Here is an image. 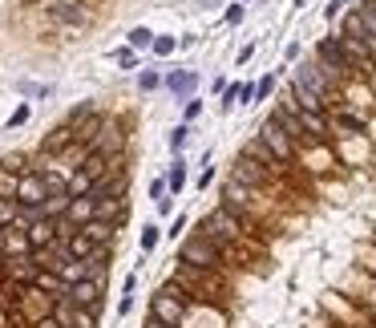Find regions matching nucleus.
<instances>
[{
  "mask_svg": "<svg viewBox=\"0 0 376 328\" xmlns=\"http://www.w3.org/2000/svg\"><path fill=\"white\" fill-rule=\"evenodd\" d=\"M178 264H186V268H199V272H218L223 264H227V247L223 243H214L210 235L195 231L182 239V247H178Z\"/></svg>",
  "mask_w": 376,
  "mask_h": 328,
  "instance_id": "nucleus-1",
  "label": "nucleus"
},
{
  "mask_svg": "<svg viewBox=\"0 0 376 328\" xmlns=\"http://www.w3.org/2000/svg\"><path fill=\"white\" fill-rule=\"evenodd\" d=\"M186 296H190V292H186L178 280L162 283V288L150 296V316H154V320H162V325H170V328L182 325V316H186Z\"/></svg>",
  "mask_w": 376,
  "mask_h": 328,
  "instance_id": "nucleus-2",
  "label": "nucleus"
},
{
  "mask_svg": "<svg viewBox=\"0 0 376 328\" xmlns=\"http://www.w3.org/2000/svg\"><path fill=\"white\" fill-rule=\"evenodd\" d=\"M203 235H210L214 243H223L227 251H231V243H239V239H247V223L243 219H235L227 207H214L207 219H203V227H199Z\"/></svg>",
  "mask_w": 376,
  "mask_h": 328,
  "instance_id": "nucleus-3",
  "label": "nucleus"
},
{
  "mask_svg": "<svg viewBox=\"0 0 376 328\" xmlns=\"http://www.w3.org/2000/svg\"><path fill=\"white\" fill-rule=\"evenodd\" d=\"M218 207H227L235 219H251V207H255V190L243 187V183H235V179H227V187H223V203Z\"/></svg>",
  "mask_w": 376,
  "mask_h": 328,
  "instance_id": "nucleus-4",
  "label": "nucleus"
},
{
  "mask_svg": "<svg viewBox=\"0 0 376 328\" xmlns=\"http://www.w3.org/2000/svg\"><path fill=\"white\" fill-rule=\"evenodd\" d=\"M316 57H320V65L332 73V77H344L352 65H348V57H344V45H340V37H324L320 45H316Z\"/></svg>",
  "mask_w": 376,
  "mask_h": 328,
  "instance_id": "nucleus-5",
  "label": "nucleus"
},
{
  "mask_svg": "<svg viewBox=\"0 0 376 328\" xmlns=\"http://www.w3.org/2000/svg\"><path fill=\"white\" fill-rule=\"evenodd\" d=\"M231 179H235V183H243V187H251V190H259V187H267V183H271V171H267V166H259V162H251V158H243V154H239V162H235Z\"/></svg>",
  "mask_w": 376,
  "mask_h": 328,
  "instance_id": "nucleus-6",
  "label": "nucleus"
},
{
  "mask_svg": "<svg viewBox=\"0 0 376 328\" xmlns=\"http://www.w3.org/2000/svg\"><path fill=\"white\" fill-rule=\"evenodd\" d=\"M45 199H49V187H45L41 175H21V183H16V203H21V207H45Z\"/></svg>",
  "mask_w": 376,
  "mask_h": 328,
  "instance_id": "nucleus-7",
  "label": "nucleus"
},
{
  "mask_svg": "<svg viewBox=\"0 0 376 328\" xmlns=\"http://www.w3.org/2000/svg\"><path fill=\"white\" fill-rule=\"evenodd\" d=\"M259 138L267 142V150H271V154H275V158H279V162H288V158H292L295 142L288 138V134H284V130H279V126H275V122H271V118H267V122H263V130H259Z\"/></svg>",
  "mask_w": 376,
  "mask_h": 328,
  "instance_id": "nucleus-8",
  "label": "nucleus"
},
{
  "mask_svg": "<svg viewBox=\"0 0 376 328\" xmlns=\"http://www.w3.org/2000/svg\"><path fill=\"white\" fill-rule=\"evenodd\" d=\"M65 300H73L77 308H89V312H101V283H97V280H82V283H73Z\"/></svg>",
  "mask_w": 376,
  "mask_h": 328,
  "instance_id": "nucleus-9",
  "label": "nucleus"
},
{
  "mask_svg": "<svg viewBox=\"0 0 376 328\" xmlns=\"http://www.w3.org/2000/svg\"><path fill=\"white\" fill-rule=\"evenodd\" d=\"M299 126H303L308 142H324L328 134H332V118H328V114H312V110H299Z\"/></svg>",
  "mask_w": 376,
  "mask_h": 328,
  "instance_id": "nucleus-10",
  "label": "nucleus"
},
{
  "mask_svg": "<svg viewBox=\"0 0 376 328\" xmlns=\"http://www.w3.org/2000/svg\"><path fill=\"white\" fill-rule=\"evenodd\" d=\"M65 219H69L73 227H85V223H93V219H97V199H93V194L69 199V211H65Z\"/></svg>",
  "mask_w": 376,
  "mask_h": 328,
  "instance_id": "nucleus-11",
  "label": "nucleus"
},
{
  "mask_svg": "<svg viewBox=\"0 0 376 328\" xmlns=\"http://www.w3.org/2000/svg\"><path fill=\"white\" fill-rule=\"evenodd\" d=\"M166 90L174 97H195V90H199V73L195 69H174V73H166Z\"/></svg>",
  "mask_w": 376,
  "mask_h": 328,
  "instance_id": "nucleus-12",
  "label": "nucleus"
},
{
  "mask_svg": "<svg viewBox=\"0 0 376 328\" xmlns=\"http://www.w3.org/2000/svg\"><path fill=\"white\" fill-rule=\"evenodd\" d=\"M49 12H53V21H61V25H85V21H89V12H85L77 0H53Z\"/></svg>",
  "mask_w": 376,
  "mask_h": 328,
  "instance_id": "nucleus-13",
  "label": "nucleus"
},
{
  "mask_svg": "<svg viewBox=\"0 0 376 328\" xmlns=\"http://www.w3.org/2000/svg\"><path fill=\"white\" fill-rule=\"evenodd\" d=\"M25 235H29L33 251H41V247H49V243H57V223H53V219H37V223L25 227Z\"/></svg>",
  "mask_w": 376,
  "mask_h": 328,
  "instance_id": "nucleus-14",
  "label": "nucleus"
},
{
  "mask_svg": "<svg viewBox=\"0 0 376 328\" xmlns=\"http://www.w3.org/2000/svg\"><path fill=\"white\" fill-rule=\"evenodd\" d=\"M340 45H344V57H348L352 69H368L373 65V45L368 41H344L340 37Z\"/></svg>",
  "mask_w": 376,
  "mask_h": 328,
  "instance_id": "nucleus-15",
  "label": "nucleus"
},
{
  "mask_svg": "<svg viewBox=\"0 0 376 328\" xmlns=\"http://www.w3.org/2000/svg\"><path fill=\"white\" fill-rule=\"evenodd\" d=\"M340 37H344V41H368V33H364V16H360V8H352V12H344V29H340Z\"/></svg>",
  "mask_w": 376,
  "mask_h": 328,
  "instance_id": "nucleus-16",
  "label": "nucleus"
},
{
  "mask_svg": "<svg viewBox=\"0 0 376 328\" xmlns=\"http://www.w3.org/2000/svg\"><path fill=\"white\" fill-rule=\"evenodd\" d=\"M93 247H97V243H93L85 231H73L69 239H65V251H69L73 260H89V255H93Z\"/></svg>",
  "mask_w": 376,
  "mask_h": 328,
  "instance_id": "nucleus-17",
  "label": "nucleus"
},
{
  "mask_svg": "<svg viewBox=\"0 0 376 328\" xmlns=\"http://www.w3.org/2000/svg\"><path fill=\"white\" fill-rule=\"evenodd\" d=\"M82 231L89 235L97 247H101V243H114V223H105V219H93V223H85Z\"/></svg>",
  "mask_w": 376,
  "mask_h": 328,
  "instance_id": "nucleus-18",
  "label": "nucleus"
},
{
  "mask_svg": "<svg viewBox=\"0 0 376 328\" xmlns=\"http://www.w3.org/2000/svg\"><path fill=\"white\" fill-rule=\"evenodd\" d=\"M332 130H352V134H360L364 130V122H360V114H352V110H340L332 118Z\"/></svg>",
  "mask_w": 376,
  "mask_h": 328,
  "instance_id": "nucleus-19",
  "label": "nucleus"
},
{
  "mask_svg": "<svg viewBox=\"0 0 376 328\" xmlns=\"http://www.w3.org/2000/svg\"><path fill=\"white\" fill-rule=\"evenodd\" d=\"M360 16H364V33H368V45L376 49V0L360 4Z\"/></svg>",
  "mask_w": 376,
  "mask_h": 328,
  "instance_id": "nucleus-20",
  "label": "nucleus"
},
{
  "mask_svg": "<svg viewBox=\"0 0 376 328\" xmlns=\"http://www.w3.org/2000/svg\"><path fill=\"white\" fill-rule=\"evenodd\" d=\"M73 304V300H69ZM69 328H97V312H89V308H77L73 304V320H69Z\"/></svg>",
  "mask_w": 376,
  "mask_h": 328,
  "instance_id": "nucleus-21",
  "label": "nucleus"
},
{
  "mask_svg": "<svg viewBox=\"0 0 376 328\" xmlns=\"http://www.w3.org/2000/svg\"><path fill=\"white\" fill-rule=\"evenodd\" d=\"M158 239H162V227H158V223H146L138 243H142V251H154V247H158Z\"/></svg>",
  "mask_w": 376,
  "mask_h": 328,
  "instance_id": "nucleus-22",
  "label": "nucleus"
},
{
  "mask_svg": "<svg viewBox=\"0 0 376 328\" xmlns=\"http://www.w3.org/2000/svg\"><path fill=\"white\" fill-rule=\"evenodd\" d=\"M16 215H21V203H16V199H0V231H4Z\"/></svg>",
  "mask_w": 376,
  "mask_h": 328,
  "instance_id": "nucleus-23",
  "label": "nucleus"
},
{
  "mask_svg": "<svg viewBox=\"0 0 376 328\" xmlns=\"http://www.w3.org/2000/svg\"><path fill=\"white\" fill-rule=\"evenodd\" d=\"M158 86H162V73H154V69H142V73H138V90H142V94H150V90H158Z\"/></svg>",
  "mask_w": 376,
  "mask_h": 328,
  "instance_id": "nucleus-24",
  "label": "nucleus"
},
{
  "mask_svg": "<svg viewBox=\"0 0 376 328\" xmlns=\"http://www.w3.org/2000/svg\"><path fill=\"white\" fill-rule=\"evenodd\" d=\"M0 171L4 175H25V154H4L0 158Z\"/></svg>",
  "mask_w": 376,
  "mask_h": 328,
  "instance_id": "nucleus-25",
  "label": "nucleus"
},
{
  "mask_svg": "<svg viewBox=\"0 0 376 328\" xmlns=\"http://www.w3.org/2000/svg\"><path fill=\"white\" fill-rule=\"evenodd\" d=\"M166 187H170V190H182V187H186V162H174V166H170Z\"/></svg>",
  "mask_w": 376,
  "mask_h": 328,
  "instance_id": "nucleus-26",
  "label": "nucleus"
},
{
  "mask_svg": "<svg viewBox=\"0 0 376 328\" xmlns=\"http://www.w3.org/2000/svg\"><path fill=\"white\" fill-rule=\"evenodd\" d=\"M150 45H154L150 29H129V49H150Z\"/></svg>",
  "mask_w": 376,
  "mask_h": 328,
  "instance_id": "nucleus-27",
  "label": "nucleus"
},
{
  "mask_svg": "<svg viewBox=\"0 0 376 328\" xmlns=\"http://www.w3.org/2000/svg\"><path fill=\"white\" fill-rule=\"evenodd\" d=\"M186 142H190V122H182V126L170 130V150H182Z\"/></svg>",
  "mask_w": 376,
  "mask_h": 328,
  "instance_id": "nucleus-28",
  "label": "nucleus"
},
{
  "mask_svg": "<svg viewBox=\"0 0 376 328\" xmlns=\"http://www.w3.org/2000/svg\"><path fill=\"white\" fill-rule=\"evenodd\" d=\"M174 49H178V41H174V37H154V45H150V53H154V57H170Z\"/></svg>",
  "mask_w": 376,
  "mask_h": 328,
  "instance_id": "nucleus-29",
  "label": "nucleus"
},
{
  "mask_svg": "<svg viewBox=\"0 0 376 328\" xmlns=\"http://www.w3.org/2000/svg\"><path fill=\"white\" fill-rule=\"evenodd\" d=\"M271 94H275V77H263V81L255 86V101H267Z\"/></svg>",
  "mask_w": 376,
  "mask_h": 328,
  "instance_id": "nucleus-30",
  "label": "nucleus"
},
{
  "mask_svg": "<svg viewBox=\"0 0 376 328\" xmlns=\"http://www.w3.org/2000/svg\"><path fill=\"white\" fill-rule=\"evenodd\" d=\"M231 105H239V86H227L218 97V110H231Z\"/></svg>",
  "mask_w": 376,
  "mask_h": 328,
  "instance_id": "nucleus-31",
  "label": "nucleus"
},
{
  "mask_svg": "<svg viewBox=\"0 0 376 328\" xmlns=\"http://www.w3.org/2000/svg\"><path fill=\"white\" fill-rule=\"evenodd\" d=\"M114 61H118L122 69H134V65H138V53H134V49H118V53H114Z\"/></svg>",
  "mask_w": 376,
  "mask_h": 328,
  "instance_id": "nucleus-32",
  "label": "nucleus"
},
{
  "mask_svg": "<svg viewBox=\"0 0 376 328\" xmlns=\"http://www.w3.org/2000/svg\"><path fill=\"white\" fill-rule=\"evenodd\" d=\"M73 138V134H69V126H61V130H57V134H53V138L45 142V150H61V146H65V142Z\"/></svg>",
  "mask_w": 376,
  "mask_h": 328,
  "instance_id": "nucleus-33",
  "label": "nucleus"
},
{
  "mask_svg": "<svg viewBox=\"0 0 376 328\" xmlns=\"http://www.w3.org/2000/svg\"><path fill=\"white\" fill-rule=\"evenodd\" d=\"M199 114H203V101H199V97H190V101H186V110H182V122H195Z\"/></svg>",
  "mask_w": 376,
  "mask_h": 328,
  "instance_id": "nucleus-34",
  "label": "nucleus"
},
{
  "mask_svg": "<svg viewBox=\"0 0 376 328\" xmlns=\"http://www.w3.org/2000/svg\"><path fill=\"white\" fill-rule=\"evenodd\" d=\"M166 179H154V183H150V199H154V203H162V199H166Z\"/></svg>",
  "mask_w": 376,
  "mask_h": 328,
  "instance_id": "nucleus-35",
  "label": "nucleus"
},
{
  "mask_svg": "<svg viewBox=\"0 0 376 328\" xmlns=\"http://www.w3.org/2000/svg\"><path fill=\"white\" fill-rule=\"evenodd\" d=\"M186 223H190V219H186V215H178V219H174V223H170V239H182V231H186Z\"/></svg>",
  "mask_w": 376,
  "mask_h": 328,
  "instance_id": "nucleus-36",
  "label": "nucleus"
},
{
  "mask_svg": "<svg viewBox=\"0 0 376 328\" xmlns=\"http://www.w3.org/2000/svg\"><path fill=\"white\" fill-rule=\"evenodd\" d=\"M348 4H352V0H332V4L324 8V16H328V21H336V16H340V12H344Z\"/></svg>",
  "mask_w": 376,
  "mask_h": 328,
  "instance_id": "nucleus-37",
  "label": "nucleus"
},
{
  "mask_svg": "<svg viewBox=\"0 0 376 328\" xmlns=\"http://www.w3.org/2000/svg\"><path fill=\"white\" fill-rule=\"evenodd\" d=\"M223 21H227V25H239V21H243V4H231V8H227V16H223Z\"/></svg>",
  "mask_w": 376,
  "mask_h": 328,
  "instance_id": "nucleus-38",
  "label": "nucleus"
},
{
  "mask_svg": "<svg viewBox=\"0 0 376 328\" xmlns=\"http://www.w3.org/2000/svg\"><path fill=\"white\" fill-rule=\"evenodd\" d=\"M25 122H29V105H21V110L8 118V130H12V126H25Z\"/></svg>",
  "mask_w": 376,
  "mask_h": 328,
  "instance_id": "nucleus-39",
  "label": "nucleus"
},
{
  "mask_svg": "<svg viewBox=\"0 0 376 328\" xmlns=\"http://www.w3.org/2000/svg\"><path fill=\"white\" fill-rule=\"evenodd\" d=\"M239 101H243V105H251V101H255V86H251V81H243V86H239Z\"/></svg>",
  "mask_w": 376,
  "mask_h": 328,
  "instance_id": "nucleus-40",
  "label": "nucleus"
},
{
  "mask_svg": "<svg viewBox=\"0 0 376 328\" xmlns=\"http://www.w3.org/2000/svg\"><path fill=\"white\" fill-rule=\"evenodd\" d=\"M134 312V296H125L122 292V300H118V316H129Z\"/></svg>",
  "mask_w": 376,
  "mask_h": 328,
  "instance_id": "nucleus-41",
  "label": "nucleus"
},
{
  "mask_svg": "<svg viewBox=\"0 0 376 328\" xmlns=\"http://www.w3.org/2000/svg\"><path fill=\"white\" fill-rule=\"evenodd\" d=\"M251 53H255V45H251V41H247V45L239 49V65H247V61H251Z\"/></svg>",
  "mask_w": 376,
  "mask_h": 328,
  "instance_id": "nucleus-42",
  "label": "nucleus"
},
{
  "mask_svg": "<svg viewBox=\"0 0 376 328\" xmlns=\"http://www.w3.org/2000/svg\"><path fill=\"white\" fill-rule=\"evenodd\" d=\"M37 328H65L57 316H45V320H37Z\"/></svg>",
  "mask_w": 376,
  "mask_h": 328,
  "instance_id": "nucleus-43",
  "label": "nucleus"
},
{
  "mask_svg": "<svg viewBox=\"0 0 376 328\" xmlns=\"http://www.w3.org/2000/svg\"><path fill=\"white\" fill-rule=\"evenodd\" d=\"M146 328H170V325H162V320H154V316H150V320H146Z\"/></svg>",
  "mask_w": 376,
  "mask_h": 328,
  "instance_id": "nucleus-44",
  "label": "nucleus"
},
{
  "mask_svg": "<svg viewBox=\"0 0 376 328\" xmlns=\"http://www.w3.org/2000/svg\"><path fill=\"white\" fill-rule=\"evenodd\" d=\"M243 4H247V0H243Z\"/></svg>",
  "mask_w": 376,
  "mask_h": 328,
  "instance_id": "nucleus-45",
  "label": "nucleus"
}]
</instances>
